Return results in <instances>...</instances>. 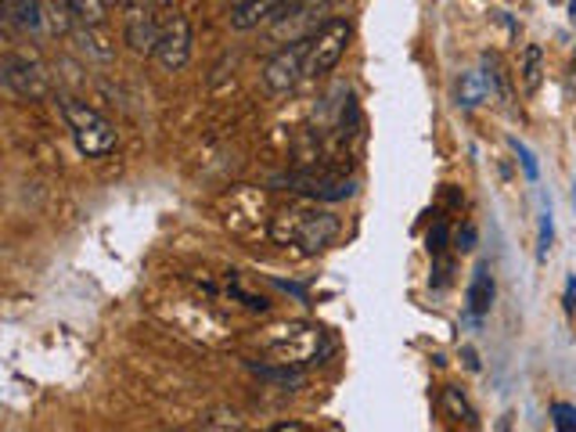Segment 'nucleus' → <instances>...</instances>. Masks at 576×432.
Here are the masks:
<instances>
[{
  "mask_svg": "<svg viewBox=\"0 0 576 432\" xmlns=\"http://www.w3.org/2000/svg\"><path fill=\"white\" fill-rule=\"evenodd\" d=\"M228 288H231V296L239 299V303H242L245 310H253V313H267V310H270V303H267L264 296L248 292V288H242L239 281H228Z\"/></svg>",
  "mask_w": 576,
  "mask_h": 432,
  "instance_id": "20",
  "label": "nucleus"
},
{
  "mask_svg": "<svg viewBox=\"0 0 576 432\" xmlns=\"http://www.w3.org/2000/svg\"><path fill=\"white\" fill-rule=\"evenodd\" d=\"M292 8V0H242L234 4L231 11V30H256V25H267V22H278L285 11Z\"/></svg>",
  "mask_w": 576,
  "mask_h": 432,
  "instance_id": "10",
  "label": "nucleus"
},
{
  "mask_svg": "<svg viewBox=\"0 0 576 432\" xmlns=\"http://www.w3.org/2000/svg\"><path fill=\"white\" fill-rule=\"evenodd\" d=\"M569 80H573V87H576V55H573V69H569Z\"/></svg>",
  "mask_w": 576,
  "mask_h": 432,
  "instance_id": "29",
  "label": "nucleus"
},
{
  "mask_svg": "<svg viewBox=\"0 0 576 432\" xmlns=\"http://www.w3.org/2000/svg\"><path fill=\"white\" fill-rule=\"evenodd\" d=\"M440 408H443V414H447V418H454L457 425H468V429L479 425V414H476L473 403L465 400L462 389H454V386L443 389V392H440Z\"/></svg>",
  "mask_w": 576,
  "mask_h": 432,
  "instance_id": "15",
  "label": "nucleus"
},
{
  "mask_svg": "<svg viewBox=\"0 0 576 432\" xmlns=\"http://www.w3.org/2000/svg\"><path fill=\"white\" fill-rule=\"evenodd\" d=\"M451 242V228H447V220H436V224L429 228L425 234V248H429V256H443V248H447Z\"/></svg>",
  "mask_w": 576,
  "mask_h": 432,
  "instance_id": "19",
  "label": "nucleus"
},
{
  "mask_svg": "<svg viewBox=\"0 0 576 432\" xmlns=\"http://www.w3.org/2000/svg\"><path fill=\"white\" fill-rule=\"evenodd\" d=\"M248 368H253L259 378H267V383H278V386H303V372H296L292 364H281V368H267V364H253V361H248Z\"/></svg>",
  "mask_w": 576,
  "mask_h": 432,
  "instance_id": "17",
  "label": "nucleus"
},
{
  "mask_svg": "<svg viewBox=\"0 0 576 432\" xmlns=\"http://www.w3.org/2000/svg\"><path fill=\"white\" fill-rule=\"evenodd\" d=\"M487 98H494V84H490V73L487 69H468L462 76V84H457V104H465V109H476Z\"/></svg>",
  "mask_w": 576,
  "mask_h": 432,
  "instance_id": "13",
  "label": "nucleus"
},
{
  "mask_svg": "<svg viewBox=\"0 0 576 432\" xmlns=\"http://www.w3.org/2000/svg\"><path fill=\"white\" fill-rule=\"evenodd\" d=\"M552 4H562V0H552Z\"/></svg>",
  "mask_w": 576,
  "mask_h": 432,
  "instance_id": "31",
  "label": "nucleus"
},
{
  "mask_svg": "<svg viewBox=\"0 0 576 432\" xmlns=\"http://www.w3.org/2000/svg\"><path fill=\"white\" fill-rule=\"evenodd\" d=\"M58 109L76 141V148H80L87 159H101V155L115 152L120 134H115V126L104 120L98 109H90L87 101H76V98H58Z\"/></svg>",
  "mask_w": 576,
  "mask_h": 432,
  "instance_id": "2",
  "label": "nucleus"
},
{
  "mask_svg": "<svg viewBox=\"0 0 576 432\" xmlns=\"http://www.w3.org/2000/svg\"><path fill=\"white\" fill-rule=\"evenodd\" d=\"M307 36H299V41H292L288 47H281L278 55L267 58L264 87L270 90V95H288V90H292L299 80H307V47H310Z\"/></svg>",
  "mask_w": 576,
  "mask_h": 432,
  "instance_id": "6",
  "label": "nucleus"
},
{
  "mask_svg": "<svg viewBox=\"0 0 576 432\" xmlns=\"http://www.w3.org/2000/svg\"><path fill=\"white\" fill-rule=\"evenodd\" d=\"M4 11H8V22L22 33H41L44 30L47 4H41V0H4Z\"/></svg>",
  "mask_w": 576,
  "mask_h": 432,
  "instance_id": "12",
  "label": "nucleus"
},
{
  "mask_svg": "<svg viewBox=\"0 0 576 432\" xmlns=\"http://www.w3.org/2000/svg\"><path fill=\"white\" fill-rule=\"evenodd\" d=\"M552 245H555V217H552V206L544 202V209H541V248H536V256L547 259Z\"/></svg>",
  "mask_w": 576,
  "mask_h": 432,
  "instance_id": "21",
  "label": "nucleus"
},
{
  "mask_svg": "<svg viewBox=\"0 0 576 432\" xmlns=\"http://www.w3.org/2000/svg\"><path fill=\"white\" fill-rule=\"evenodd\" d=\"M552 418H555L558 432H576V408H573V403H555Z\"/></svg>",
  "mask_w": 576,
  "mask_h": 432,
  "instance_id": "24",
  "label": "nucleus"
},
{
  "mask_svg": "<svg viewBox=\"0 0 576 432\" xmlns=\"http://www.w3.org/2000/svg\"><path fill=\"white\" fill-rule=\"evenodd\" d=\"M274 432H307V425L303 422H278L274 425Z\"/></svg>",
  "mask_w": 576,
  "mask_h": 432,
  "instance_id": "28",
  "label": "nucleus"
},
{
  "mask_svg": "<svg viewBox=\"0 0 576 432\" xmlns=\"http://www.w3.org/2000/svg\"><path fill=\"white\" fill-rule=\"evenodd\" d=\"M191 22L185 15H169L163 22V33H159V47H155V58L166 73H180L185 65L191 62Z\"/></svg>",
  "mask_w": 576,
  "mask_h": 432,
  "instance_id": "8",
  "label": "nucleus"
},
{
  "mask_svg": "<svg viewBox=\"0 0 576 432\" xmlns=\"http://www.w3.org/2000/svg\"><path fill=\"white\" fill-rule=\"evenodd\" d=\"M462 361H465V368H468V372H479V353H476L473 346H465V350H462Z\"/></svg>",
  "mask_w": 576,
  "mask_h": 432,
  "instance_id": "27",
  "label": "nucleus"
},
{
  "mask_svg": "<svg viewBox=\"0 0 576 432\" xmlns=\"http://www.w3.org/2000/svg\"><path fill=\"white\" fill-rule=\"evenodd\" d=\"M350 36H353V25L346 19H329L321 22L318 30H313L307 41V80H321V76H329L339 58L346 55L350 47Z\"/></svg>",
  "mask_w": 576,
  "mask_h": 432,
  "instance_id": "5",
  "label": "nucleus"
},
{
  "mask_svg": "<svg viewBox=\"0 0 576 432\" xmlns=\"http://www.w3.org/2000/svg\"><path fill=\"white\" fill-rule=\"evenodd\" d=\"M65 4H69V15H76L84 25H101L112 0H65Z\"/></svg>",
  "mask_w": 576,
  "mask_h": 432,
  "instance_id": "16",
  "label": "nucleus"
},
{
  "mask_svg": "<svg viewBox=\"0 0 576 432\" xmlns=\"http://www.w3.org/2000/svg\"><path fill=\"white\" fill-rule=\"evenodd\" d=\"M267 353L278 364L299 368V364H321L332 353V343L318 324H281V329L270 332Z\"/></svg>",
  "mask_w": 576,
  "mask_h": 432,
  "instance_id": "3",
  "label": "nucleus"
},
{
  "mask_svg": "<svg viewBox=\"0 0 576 432\" xmlns=\"http://www.w3.org/2000/svg\"><path fill=\"white\" fill-rule=\"evenodd\" d=\"M0 80L11 90V95H19L25 101H41L47 98V73L44 65L30 58V55H4V65H0Z\"/></svg>",
  "mask_w": 576,
  "mask_h": 432,
  "instance_id": "7",
  "label": "nucleus"
},
{
  "mask_svg": "<svg viewBox=\"0 0 576 432\" xmlns=\"http://www.w3.org/2000/svg\"><path fill=\"white\" fill-rule=\"evenodd\" d=\"M569 15H573V22H576V0H569Z\"/></svg>",
  "mask_w": 576,
  "mask_h": 432,
  "instance_id": "30",
  "label": "nucleus"
},
{
  "mask_svg": "<svg viewBox=\"0 0 576 432\" xmlns=\"http://www.w3.org/2000/svg\"><path fill=\"white\" fill-rule=\"evenodd\" d=\"M562 307H566V313H576V274H569L566 278V296H562Z\"/></svg>",
  "mask_w": 576,
  "mask_h": 432,
  "instance_id": "26",
  "label": "nucleus"
},
{
  "mask_svg": "<svg viewBox=\"0 0 576 432\" xmlns=\"http://www.w3.org/2000/svg\"><path fill=\"white\" fill-rule=\"evenodd\" d=\"M343 224L339 217L329 213V209H318V206H292V209H278L270 217V242L274 245H285V248H296L303 256H318L324 253L335 239Z\"/></svg>",
  "mask_w": 576,
  "mask_h": 432,
  "instance_id": "1",
  "label": "nucleus"
},
{
  "mask_svg": "<svg viewBox=\"0 0 576 432\" xmlns=\"http://www.w3.org/2000/svg\"><path fill=\"white\" fill-rule=\"evenodd\" d=\"M159 33H163V25L155 22L152 8L137 4V0H130V4H126V22H123L126 44L134 47L137 55H155V47H159Z\"/></svg>",
  "mask_w": 576,
  "mask_h": 432,
  "instance_id": "9",
  "label": "nucleus"
},
{
  "mask_svg": "<svg viewBox=\"0 0 576 432\" xmlns=\"http://www.w3.org/2000/svg\"><path fill=\"white\" fill-rule=\"evenodd\" d=\"M202 429H245L242 422V414L239 411H213V414H206L202 418Z\"/></svg>",
  "mask_w": 576,
  "mask_h": 432,
  "instance_id": "22",
  "label": "nucleus"
},
{
  "mask_svg": "<svg viewBox=\"0 0 576 432\" xmlns=\"http://www.w3.org/2000/svg\"><path fill=\"white\" fill-rule=\"evenodd\" d=\"M494 299H497V285H494V274L490 264H479L473 281H468V292H465V310L473 313L476 321H483L487 313L494 310Z\"/></svg>",
  "mask_w": 576,
  "mask_h": 432,
  "instance_id": "11",
  "label": "nucleus"
},
{
  "mask_svg": "<svg viewBox=\"0 0 576 432\" xmlns=\"http://www.w3.org/2000/svg\"><path fill=\"white\" fill-rule=\"evenodd\" d=\"M483 69L490 73L494 95L501 98V101L508 104V109H512V98H516V95H512V84H508V73L501 69V62H497V58H490V55H487V58H483Z\"/></svg>",
  "mask_w": 576,
  "mask_h": 432,
  "instance_id": "18",
  "label": "nucleus"
},
{
  "mask_svg": "<svg viewBox=\"0 0 576 432\" xmlns=\"http://www.w3.org/2000/svg\"><path fill=\"white\" fill-rule=\"evenodd\" d=\"M457 248H462V253H473V248H476V228L473 224H465L462 231H457Z\"/></svg>",
  "mask_w": 576,
  "mask_h": 432,
  "instance_id": "25",
  "label": "nucleus"
},
{
  "mask_svg": "<svg viewBox=\"0 0 576 432\" xmlns=\"http://www.w3.org/2000/svg\"><path fill=\"white\" fill-rule=\"evenodd\" d=\"M519 84L527 95H536L544 84V47L541 44H530L527 51H522L519 58Z\"/></svg>",
  "mask_w": 576,
  "mask_h": 432,
  "instance_id": "14",
  "label": "nucleus"
},
{
  "mask_svg": "<svg viewBox=\"0 0 576 432\" xmlns=\"http://www.w3.org/2000/svg\"><path fill=\"white\" fill-rule=\"evenodd\" d=\"M274 188L281 191H292L299 199H310V202H346L357 195V185L343 174H329V169H299V174H281L274 177Z\"/></svg>",
  "mask_w": 576,
  "mask_h": 432,
  "instance_id": "4",
  "label": "nucleus"
},
{
  "mask_svg": "<svg viewBox=\"0 0 576 432\" xmlns=\"http://www.w3.org/2000/svg\"><path fill=\"white\" fill-rule=\"evenodd\" d=\"M512 152L519 155L522 169H527V180H533V185H536V180H541V166H536V155L522 141H516V137H512Z\"/></svg>",
  "mask_w": 576,
  "mask_h": 432,
  "instance_id": "23",
  "label": "nucleus"
}]
</instances>
